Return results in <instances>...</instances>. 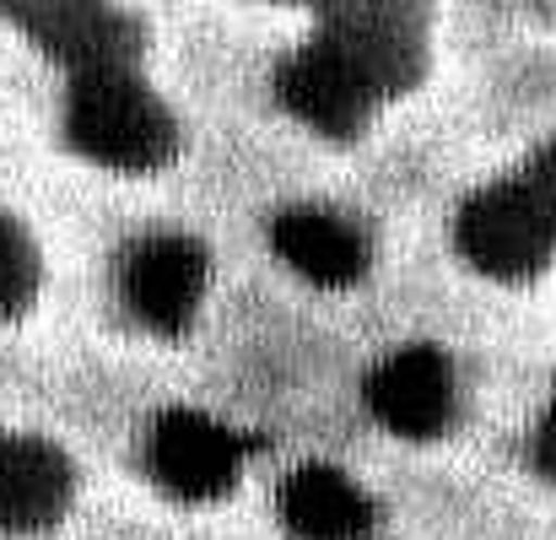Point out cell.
I'll list each match as a JSON object with an SVG mask.
<instances>
[{"label":"cell","instance_id":"cell-8","mask_svg":"<svg viewBox=\"0 0 556 540\" xmlns=\"http://www.w3.org/2000/svg\"><path fill=\"white\" fill-rule=\"evenodd\" d=\"M281 519L303 540H368L378 525V508L346 470L303 465L281 487Z\"/></svg>","mask_w":556,"mask_h":540},{"label":"cell","instance_id":"cell-4","mask_svg":"<svg viewBox=\"0 0 556 540\" xmlns=\"http://www.w3.org/2000/svg\"><path fill=\"white\" fill-rule=\"evenodd\" d=\"M205 281H211V254L185 233H157L136 243L125 260V292L136 314L163 336H185L194 325Z\"/></svg>","mask_w":556,"mask_h":540},{"label":"cell","instance_id":"cell-5","mask_svg":"<svg viewBox=\"0 0 556 540\" xmlns=\"http://www.w3.org/2000/svg\"><path fill=\"white\" fill-rule=\"evenodd\" d=\"M243 454L249 438L200 411H168L152 432V465L163 487L185 503H216L222 492H232Z\"/></svg>","mask_w":556,"mask_h":540},{"label":"cell","instance_id":"cell-10","mask_svg":"<svg viewBox=\"0 0 556 540\" xmlns=\"http://www.w3.org/2000/svg\"><path fill=\"white\" fill-rule=\"evenodd\" d=\"M33 292H38V249L11 216H0V319L22 314Z\"/></svg>","mask_w":556,"mask_h":540},{"label":"cell","instance_id":"cell-11","mask_svg":"<svg viewBox=\"0 0 556 540\" xmlns=\"http://www.w3.org/2000/svg\"><path fill=\"white\" fill-rule=\"evenodd\" d=\"M541 465H546V476L556 481V411L546 416V427H541Z\"/></svg>","mask_w":556,"mask_h":540},{"label":"cell","instance_id":"cell-9","mask_svg":"<svg viewBox=\"0 0 556 540\" xmlns=\"http://www.w3.org/2000/svg\"><path fill=\"white\" fill-rule=\"evenodd\" d=\"M71 498V465L43 438H0V536L49 525Z\"/></svg>","mask_w":556,"mask_h":540},{"label":"cell","instance_id":"cell-3","mask_svg":"<svg viewBox=\"0 0 556 540\" xmlns=\"http://www.w3.org/2000/svg\"><path fill=\"white\" fill-rule=\"evenodd\" d=\"M276 87H281V103L298 120H308L314 130L352 136L378 98V71H372V54L363 49V38L330 33V38H314L308 49H298L281 65Z\"/></svg>","mask_w":556,"mask_h":540},{"label":"cell","instance_id":"cell-7","mask_svg":"<svg viewBox=\"0 0 556 540\" xmlns=\"http://www.w3.org/2000/svg\"><path fill=\"white\" fill-rule=\"evenodd\" d=\"M270 243L314 287L341 292V287H352V281L368 276V243H363V233L346 216L325 211V205H292V211H281L276 227H270Z\"/></svg>","mask_w":556,"mask_h":540},{"label":"cell","instance_id":"cell-2","mask_svg":"<svg viewBox=\"0 0 556 540\" xmlns=\"http://www.w3.org/2000/svg\"><path fill=\"white\" fill-rule=\"evenodd\" d=\"M65 130H71V147L81 158H92L103 168H119V174H152L174 158L168 109L152 98L147 81H136L114 60H92L76 76Z\"/></svg>","mask_w":556,"mask_h":540},{"label":"cell","instance_id":"cell-6","mask_svg":"<svg viewBox=\"0 0 556 540\" xmlns=\"http://www.w3.org/2000/svg\"><path fill=\"white\" fill-rule=\"evenodd\" d=\"M368 405L400 438H432L454 411V367L438 347H405L378 362L368 378Z\"/></svg>","mask_w":556,"mask_h":540},{"label":"cell","instance_id":"cell-1","mask_svg":"<svg viewBox=\"0 0 556 540\" xmlns=\"http://www.w3.org/2000/svg\"><path fill=\"white\" fill-rule=\"evenodd\" d=\"M459 249L497 281H530L556 260V152L459 205Z\"/></svg>","mask_w":556,"mask_h":540}]
</instances>
